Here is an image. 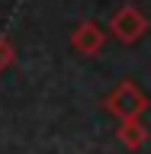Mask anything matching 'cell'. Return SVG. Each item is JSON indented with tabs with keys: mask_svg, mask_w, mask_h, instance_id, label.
I'll return each mask as SVG.
<instances>
[{
	"mask_svg": "<svg viewBox=\"0 0 151 154\" xmlns=\"http://www.w3.org/2000/svg\"><path fill=\"white\" fill-rule=\"evenodd\" d=\"M103 109L109 116H116L119 122L122 119H142L148 109V93L135 80H119V84L103 96Z\"/></svg>",
	"mask_w": 151,
	"mask_h": 154,
	"instance_id": "cell-1",
	"label": "cell"
},
{
	"mask_svg": "<svg viewBox=\"0 0 151 154\" xmlns=\"http://www.w3.org/2000/svg\"><path fill=\"white\" fill-rule=\"evenodd\" d=\"M106 26H109V35H113L116 42H122V45H135V42L148 32V16H145L135 3H125V7H119L113 16H109Z\"/></svg>",
	"mask_w": 151,
	"mask_h": 154,
	"instance_id": "cell-2",
	"label": "cell"
},
{
	"mask_svg": "<svg viewBox=\"0 0 151 154\" xmlns=\"http://www.w3.org/2000/svg\"><path fill=\"white\" fill-rule=\"evenodd\" d=\"M106 45V32L100 23H93V19H87V23H80V26H74V32H71V48H74L77 55L84 58H93L100 55Z\"/></svg>",
	"mask_w": 151,
	"mask_h": 154,
	"instance_id": "cell-3",
	"label": "cell"
},
{
	"mask_svg": "<svg viewBox=\"0 0 151 154\" xmlns=\"http://www.w3.org/2000/svg\"><path fill=\"white\" fill-rule=\"evenodd\" d=\"M116 141L122 144L125 151H138L145 141H148V125L142 119H122L119 128H116Z\"/></svg>",
	"mask_w": 151,
	"mask_h": 154,
	"instance_id": "cell-4",
	"label": "cell"
},
{
	"mask_svg": "<svg viewBox=\"0 0 151 154\" xmlns=\"http://www.w3.org/2000/svg\"><path fill=\"white\" fill-rule=\"evenodd\" d=\"M13 64H16V48H13V42L7 35H0V74L10 71Z\"/></svg>",
	"mask_w": 151,
	"mask_h": 154,
	"instance_id": "cell-5",
	"label": "cell"
}]
</instances>
